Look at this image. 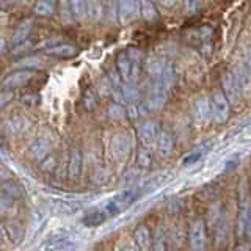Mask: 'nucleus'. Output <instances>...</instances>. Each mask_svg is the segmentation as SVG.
I'll use <instances>...</instances> for the list:
<instances>
[{
    "instance_id": "nucleus-26",
    "label": "nucleus",
    "mask_w": 251,
    "mask_h": 251,
    "mask_svg": "<svg viewBox=\"0 0 251 251\" xmlns=\"http://www.w3.org/2000/svg\"><path fill=\"white\" fill-rule=\"evenodd\" d=\"M152 160H154L152 152L149 151L148 148H140L138 155H137V163H138V167H140L141 170H148V168H151Z\"/></svg>"
},
{
    "instance_id": "nucleus-19",
    "label": "nucleus",
    "mask_w": 251,
    "mask_h": 251,
    "mask_svg": "<svg viewBox=\"0 0 251 251\" xmlns=\"http://www.w3.org/2000/svg\"><path fill=\"white\" fill-rule=\"evenodd\" d=\"M31 28H33V21H31V19L22 21L19 25L16 27V30L13 31V35H11V44L13 46H19L22 43H25V39L28 38Z\"/></svg>"
},
{
    "instance_id": "nucleus-1",
    "label": "nucleus",
    "mask_w": 251,
    "mask_h": 251,
    "mask_svg": "<svg viewBox=\"0 0 251 251\" xmlns=\"http://www.w3.org/2000/svg\"><path fill=\"white\" fill-rule=\"evenodd\" d=\"M143 193H141V187H132V188H126V190L116 193L115 196H112L110 200H107L102 207H104L105 214L108 218L116 217L123 214V212L127 209L129 206H132L138 198H141Z\"/></svg>"
},
{
    "instance_id": "nucleus-16",
    "label": "nucleus",
    "mask_w": 251,
    "mask_h": 251,
    "mask_svg": "<svg viewBox=\"0 0 251 251\" xmlns=\"http://www.w3.org/2000/svg\"><path fill=\"white\" fill-rule=\"evenodd\" d=\"M140 10V3L133 2V0H123V2H118V16H120L121 22H129L137 16Z\"/></svg>"
},
{
    "instance_id": "nucleus-17",
    "label": "nucleus",
    "mask_w": 251,
    "mask_h": 251,
    "mask_svg": "<svg viewBox=\"0 0 251 251\" xmlns=\"http://www.w3.org/2000/svg\"><path fill=\"white\" fill-rule=\"evenodd\" d=\"M133 240H135V243L141 251L152 250V235H151V231H149L145 225L138 226L135 229V232H133Z\"/></svg>"
},
{
    "instance_id": "nucleus-3",
    "label": "nucleus",
    "mask_w": 251,
    "mask_h": 251,
    "mask_svg": "<svg viewBox=\"0 0 251 251\" xmlns=\"http://www.w3.org/2000/svg\"><path fill=\"white\" fill-rule=\"evenodd\" d=\"M73 250V237L68 231H55L47 237L41 251H69Z\"/></svg>"
},
{
    "instance_id": "nucleus-38",
    "label": "nucleus",
    "mask_w": 251,
    "mask_h": 251,
    "mask_svg": "<svg viewBox=\"0 0 251 251\" xmlns=\"http://www.w3.org/2000/svg\"><path fill=\"white\" fill-rule=\"evenodd\" d=\"M108 113H110V116L112 118H115V120H120V118H123L124 116V108H123V105H120V104H112L108 107Z\"/></svg>"
},
{
    "instance_id": "nucleus-8",
    "label": "nucleus",
    "mask_w": 251,
    "mask_h": 251,
    "mask_svg": "<svg viewBox=\"0 0 251 251\" xmlns=\"http://www.w3.org/2000/svg\"><path fill=\"white\" fill-rule=\"evenodd\" d=\"M110 149L116 160H124L130 151V137L126 132L115 133L112 143H110Z\"/></svg>"
},
{
    "instance_id": "nucleus-25",
    "label": "nucleus",
    "mask_w": 251,
    "mask_h": 251,
    "mask_svg": "<svg viewBox=\"0 0 251 251\" xmlns=\"http://www.w3.org/2000/svg\"><path fill=\"white\" fill-rule=\"evenodd\" d=\"M120 94H121V98L126 99L127 102H133L138 99L140 90L137 88V85L133 82H123L121 88H120Z\"/></svg>"
},
{
    "instance_id": "nucleus-10",
    "label": "nucleus",
    "mask_w": 251,
    "mask_h": 251,
    "mask_svg": "<svg viewBox=\"0 0 251 251\" xmlns=\"http://www.w3.org/2000/svg\"><path fill=\"white\" fill-rule=\"evenodd\" d=\"M31 77H33V74H31L30 71H27V69H18V71H14V73L8 74L3 78L2 83H0V88H3L5 91L21 88V86L25 85Z\"/></svg>"
},
{
    "instance_id": "nucleus-12",
    "label": "nucleus",
    "mask_w": 251,
    "mask_h": 251,
    "mask_svg": "<svg viewBox=\"0 0 251 251\" xmlns=\"http://www.w3.org/2000/svg\"><path fill=\"white\" fill-rule=\"evenodd\" d=\"M30 120L25 116H13L10 120H6L3 123V130L8 133V135H19V133H24L30 129Z\"/></svg>"
},
{
    "instance_id": "nucleus-43",
    "label": "nucleus",
    "mask_w": 251,
    "mask_h": 251,
    "mask_svg": "<svg viewBox=\"0 0 251 251\" xmlns=\"http://www.w3.org/2000/svg\"><path fill=\"white\" fill-rule=\"evenodd\" d=\"M44 163H47V165H44L43 170L49 171V170H52L55 167V159H53V157H47V159L44 160Z\"/></svg>"
},
{
    "instance_id": "nucleus-36",
    "label": "nucleus",
    "mask_w": 251,
    "mask_h": 251,
    "mask_svg": "<svg viewBox=\"0 0 251 251\" xmlns=\"http://www.w3.org/2000/svg\"><path fill=\"white\" fill-rule=\"evenodd\" d=\"M104 8L107 10L108 21H110V22H115V21H116V16H118V3H115V2H108V3H104Z\"/></svg>"
},
{
    "instance_id": "nucleus-2",
    "label": "nucleus",
    "mask_w": 251,
    "mask_h": 251,
    "mask_svg": "<svg viewBox=\"0 0 251 251\" xmlns=\"http://www.w3.org/2000/svg\"><path fill=\"white\" fill-rule=\"evenodd\" d=\"M223 90H225V96H226L227 102H229V105L239 107L242 102V98H243V90H242V85H240L234 71H227V73H225Z\"/></svg>"
},
{
    "instance_id": "nucleus-44",
    "label": "nucleus",
    "mask_w": 251,
    "mask_h": 251,
    "mask_svg": "<svg viewBox=\"0 0 251 251\" xmlns=\"http://www.w3.org/2000/svg\"><path fill=\"white\" fill-rule=\"evenodd\" d=\"M245 65H247L248 73L251 74V49H248L247 53H245Z\"/></svg>"
},
{
    "instance_id": "nucleus-6",
    "label": "nucleus",
    "mask_w": 251,
    "mask_h": 251,
    "mask_svg": "<svg viewBox=\"0 0 251 251\" xmlns=\"http://www.w3.org/2000/svg\"><path fill=\"white\" fill-rule=\"evenodd\" d=\"M52 148V135L50 133H43V135L36 137L33 141L30 143L27 149V155L33 160H43L44 157H47Z\"/></svg>"
},
{
    "instance_id": "nucleus-21",
    "label": "nucleus",
    "mask_w": 251,
    "mask_h": 251,
    "mask_svg": "<svg viewBox=\"0 0 251 251\" xmlns=\"http://www.w3.org/2000/svg\"><path fill=\"white\" fill-rule=\"evenodd\" d=\"M49 207L58 215H73L77 212V206L71 201L60 200V198H52L49 200Z\"/></svg>"
},
{
    "instance_id": "nucleus-14",
    "label": "nucleus",
    "mask_w": 251,
    "mask_h": 251,
    "mask_svg": "<svg viewBox=\"0 0 251 251\" xmlns=\"http://www.w3.org/2000/svg\"><path fill=\"white\" fill-rule=\"evenodd\" d=\"M175 149V135L171 132L163 130L159 133V137L155 140V151L160 157H167Z\"/></svg>"
},
{
    "instance_id": "nucleus-7",
    "label": "nucleus",
    "mask_w": 251,
    "mask_h": 251,
    "mask_svg": "<svg viewBox=\"0 0 251 251\" xmlns=\"http://www.w3.org/2000/svg\"><path fill=\"white\" fill-rule=\"evenodd\" d=\"M188 243L192 251H204L206 247V229L202 220H195L188 229Z\"/></svg>"
},
{
    "instance_id": "nucleus-41",
    "label": "nucleus",
    "mask_w": 251,
    "mask_h": 251,
    "mask_svg": "<svg viewBox=\"0 0 251 251\" xmlns=\"http://www.w3.org/2000/svg\"><path fill=\"white\" fill-rule=\"evenodd\" d=\"M11 99H13V93L11 91H2V93H0V108L5 107Z\"/></svg>"
},
{
    "instance_id": "nucleus-28",
    "label": "nucleus",
    "mask_w": 251,
    "mask_h": 251,
    "mask_svg": "<svg viewBox=\"0 0 251 251\" xmlns=\"http://www.w3.org/2000/svg\"><path fill=\"white\" fill-rule=\"evenodd\" d=\"M152 251H167V234L159 227L152 239Z\"/></svg>"
},
{
    "instance_id": "nucleus-32",
    "label": "nucleus",
    "mask_w": 251,
    "mask_h": 251,
    "mask_svg": "<svg viewBox=\"0 0 251 251\" xmlns=\"http://www.w3.org/2000/svg\"><path fill=\"white\" fill-rule=\"evenodd\" d=\"M55 11L53 2H38L35 5V13L38 16H50Z\"/></svg>"
},
{
    "instance_id": "nucleus-22",
    "label": "nucleus",
    "mask_w": 251,
    "mask_h": 251,
    "mask_svg": "<svg viewBox=\"0 0 251 251\" xmlns=\"http://www.w3.org/2000/svg\"><path fill=\"white\" fill-rule=\"evenodd\" d=\"M47 53L55 55V57H61V58H69V57H74L77 53V47L73 44H68V43H58L49 49L46 50Z\"/></svg>"
},
{
    "instance_id": "nucleus-31",
    "label": "nucleus",
    "mask_w": 251,
    "mask_h": 251,
    "mask_svg": "<svg viewBox=\"0 0 251 251\" xmlns=\"http://www.w3.org/2000/svg\"><path fill=\"white\" fill-rule=\"evenodd\" d=\"M43 63L44 61L39 57H27V58L19 60L18 63H16V66L22 68V69H25V68H41Z\"/></svg>"
},
{
    "instance_id": "nucleus-23",
    "label": "nucleus",
    "mask_w": 251,
    "mask_h": 251,
    "mask_svg": "<svg viewBox=\"0 0 251 251\" xmlns=\"http://www.w3.org/2000/svg\"><path fill=\"white\" fill-rule=\"evenodd\" d=\"M167 63L165 60L160 58H152L151 61L148 63V74L154 78V82H160L163 73H165V68H167Z\"/></svg>"
},
{
    "instance_id": "nucleus-40",
    "label": "nucleus",
    "mask_w": 251,
    "mask_h": 251,
    "mask_svg": "<svg viewBox=\"0 0 251 251\" xmlns=\"http://www.w3.org/2000/svg\"><path fill=\"white\" fill-rule=\"evenodd\" d=\"M184 8H185L187 14H195L196 10H200V8H201V3H198V2H187V3H184Z\"/></svg>"
},
{
    "instance_id": "nucleus-47",
    "label": "nucleus",
    "mask_w": 251,
    "mask_h": 251,
    "mask_svg": "<svg viewBox=\"0 0 251 251\" xmlns=\"http://www.w3.org/2000/svg\"><path fill=\"white\" fill-rule=\"evenodd\" d=\"M5 240V231H3V226L0 225V243Z\"/></svg>"
},
{
    "instance_id": "nucleus-30",
    "label": "nucleus",
    "mask_w": 251,
    "mask_h": 251,
    "mask_svg": "<svg viewBox=\"0 0 251 251\" xmlns=\"http://www.w3.org/2000/svg\"><path fill=\"white\" fill-rule=\"evenodd\" d=\"M163 180H165V176L163 175H159V176H154L151 180H148V182L141 187V193L146 195V193H151L154 190H157L162 184H163Z\"/></svg>"
},
{
    "instance_id": "nucleus-35",
    "label": "nucleus",
    "mask_w": 251,
    "mask_h": 251,
    "mask_svg": "<svg viewBox=\"0 0 251 251\" xmlns=\"http://www.w3.org/2000/svg\"><path fill=\"white\" fill-rule=\"evenodd\" d=\"M171 242L175 243V247L182 245V242H184V231H182V227L176 226L175 229L171 231Z\"/></svg>"
},
{
    "instance_id": "nucleus-29",
    "label": "nucleus",
    "mask_w": 251,
    "mask_h": 251,
    "mask_svg": "<svg viewBox=\"0 0 251 251\" xmlns=\"http://www.w3.org/2000/svg\"><path fill=\"white\" fill-rule=\"evenodd\" d=\"M69 6H71V14H73L74 21H78L86 16V2L74 0V2H69Z\"/></svg>"
},
{
    "instance_id": "nucleus-5",
    "label": "nucleus",
    "mask_w": 251,
    "mask_h": 251,
    "mask_svg": "<svg viewBox=\"0 0 251 251\" xmlns=\"http://www.w3.org/2000/svg\"><path fill=\"white\" fill-rule=\"evenodd\" d=\"M212 118L217 124H223L229 116V102H227L223 91H215L210 98Z\"/></svg>"
},
{
    "instance_id": "nucleus-34",
    "label": "nucleus",
    "mask_w": 251,
    "mask_h": 251,
    "mask_svg": "<svg viewBox=\"0 0 251 251\" xmlns=\"http://www.w3.org/2000/svg\"><path fill=\"white\" fill-rule=\"evenodd\" d=\"M19 195L18 187L13 184H3L0 185V198H14Z\"/></svg>"
},
{
    "instance_id": "nucleus-20",
    "label": "nucleus",
    "mask_w": 251,
    "mask_h": 251,
    "mask_svg": "<svg viewBox=\"0 0 251 251\" xmlns=\"http://www.w3.org/2000/svg\"><path fill=\"white\" fill-rule=\"evenodd\" d=\"M227 237H229V222L226 217H220L215 227V247L223 248L227 243Z\"/></svg>"
},
{
    "instance_id": "nucleus-27",
    "label": "nucleus",
    "mask_w": 251,
    "mask_h": 251,
    "mask_svg": "<svg viewBox=\"0 0 251 251\" xmlns=\"http://www.w3.org/2000/svg\"><path fill=\"white\" fill-rule=\"evenodd\" d=\"M140 13H141V18L146 21H155L157 16H159L157 14V6L152 2H148V0L140 3Z\"/></svg>"
},
{
    "instance_id": "nucleus-9",
    "label": "nucleus",
    "mask_w": 251,
    "mask_h": 251,
    "mask_svg": "<svg viewBox=\"0 0 251 251\" xmlns=\"http://www.w3.org/2000/svg\"><path fill=\"white\" fill-rule=\"evenodd\" d=\"M192 116L196 124H206L212 116L210 100L206 96H198L192 104Z\"/></svg>"
},
{
    "instance_id": "nucleus-49",
    "label": "nucleus",
    "mask_w": 251,
    "mask_h": 251,
    "mask_svg": "<svg viewBox=\"0 0 251 251\" xmlns=\"http://www.w3.org/2000/svg\"><path fill=\"white\" fill-rule=\"evenodd\" d=\"M160 5H162V6H175L176 3H175V2H167V3H165V2H162Z\"/></svg>"
},
{
    "instance_id": "nucleus-15",
    "label": "nucleus",
    "mask_w": 251,
    "mask_h": 251,
    "mask_svg": "<svg viewBox=\"0 0 251 251\" xmlns=\"http://www.w3.org/2000/svg\"><path fill=\"white\" fill-rule=\"evenodd\" d=\"M108 220L107 214H105V210L102 206H98V207H93L90 209L86 214L83 215L82 218V223L85 226H88V227H98L100 226L102 223H105Z\"/></svg>"
},
{
    "instance_id": "nucleus-45",
    "label": "nucleus",
    "mask_w": 251,
    "mask_h": 251,
    "mask_svg": "<svg viewBox=\"0 0 251 251\" xmlns=\"http://www.w3.org/2000/svg\"><path fill=\"white\" fill-rule=\"evenodd\" d=\"M8 177H10V173L5 170H0V182H5V180H8Z\"/></svg>"
},
{
    "instance_id": "nucleus-4",
    "label": "nucleus",
    "mask_w": 251,
    "mask_h": 251,
    "mask_svg": "<svg viewBox=\"0 0 251 251\" xmlns=\"http://www.w3.org/2000/svg\"><path fill=\"white\" fill-rule=\"evenodd\" d=\"M138 66H140V63L133 61L126 52L118 55L116 68H118V74H120V77L123 78V82H133L135 83L137 75H138Z\"/></svg>"
},
{
    "instance_id": "nucleus-33",
    "label": "nucleus",
    "mask_w": 251,
    "mask_h": 251,
    "mask_svg": "<svg viewBox=\"0 0 251 251\" xmlns=\"http://www.w3.org/2000/svg\"><path fill=\"white\" fill-rule=\"evenodd\" d=\"M204 152H206V151H202V149H195V151H192L190 154H187L184 157L182 162H180V165H182V167H190V165L196 163L201 159V157L204 155Z\"/></svg>"
},
{
    "instance_id": "nucleus-11",
    "label": "nucleus",
    "mask_w": 251,
    "mask_h": 251,
    "mask_svg": "<svg viewBox=\"0 0 251 251\" xmlns=\"http://www.w3.org/2000/svg\"><path fill=\"white\" fill-rule=\"evenodd\" d=\"M165 100H167V88H165L162 83L154 82L152 88L148 93L145 105L148 107V110H157L163 107Z\"/></svg>"
},
{
    "instance_id": "nucleus-24",
    "label": "nucleus",
    "mask_w": 251,
    "mask_h": 251,
    "mask_svg": "<svg viewBox=\"0 0 251 251\" xmlns=\"http://www.w3.org/2000/svg\"><path fill=\"white\" fill-rule=\"evenodd\" d=\"M105 13V8L102 2L98 0H91V2H86V18L91 22H98L102 19V16Z\"/></svg>"
},
{
    "instance_id": "nucleus-37",
    "label": "nucleus",
    "mask_w": 251,
    "mask_h": 251,
    "mask_svg": "<svg viewBox=\"0 0 251 251\" xmlns=\"http://www.w3.org/2000/svg\"><path fill=\"white\" fill-rule=\"evenodd\" d=\"M107 179H108V173H107V170L99 168V170L94 171V175H93V182H96V184H104V182H107Z\"/></svg>"
},
{
    "instance_id": "nucleus-46",
    "label": "nucleus",
    "mask_w": 251,
    "mask_h": 251,
    "mask_svg": "<svg viewBox=\"0 0 251 251\" xmlns=\"http://www.w3.org/2000/svg\"><path fill=\"white\" fill-rule=\"evenodd\" d=\"M5 39L2 38V36H0V55H2V52H3V49H5Z\"/></svg>"
},
{
    "instance_id": "nucleus-48",
    "label": "nucleus",
    "mask_w": 251,
    "mask_h": 251,
    "mask_svg": "<svg viewBox=\"0 0 251 251\" xmlns=\"http://www.w3.org/2000/svg\"><path fill=\"white\" fill-rule=\"evenodd\" d=\"M120 251H137V250L133 248L132 245H126V247H123V248H121Z\"/></svg>"
},
{
    "instance_id": "nucleus-42",
    "label": "nucleus",
    "mask_w": 251,
    "mask_h": 251,
    "mask_svg": "<svg viewBox=\"0 0 251 251\" xmlns=\"http://www.w3.org/2000/svg\"><path fill=\"white\" fill-rule=\"evenodd\" d=\"M248 242H251V209L248 212V217H247V222H245V235H243Z\"/></svg>"
},
{
    "instance_id": "nucleus-13",
    "label": "nucleus",
    "mask_w": 251,
    "mask_h": 251,
    "mask_svg": "<svg viewBox=\"0 0 251 251\" xmlns=\"http://www.w3.org/2000/svg\"><path fill=\"white\" fill-rule=\"evenodd\" d=\"M138 137L145 145H149L154 140H157V137H159V124H157V121L148 120L141 123L138 126Z\"/></svg>"
},
{
    "instance_id": "nucleus-39",
    "label": "nucleus",
    "mask_w": 251,
    "mask_h": 251,
    "mask_svg": "<svg viewBox=\"0 0 251 251\" xmlns=\"http://www.w3.org/2000/svg\"><path fill=\"white\" fill-rule=\"evenodd\" d=\"M61 16H63V19L71 22V21H74L73 19V14H71V6H69V2L68 3H61Z\"/></svg>"
},
{
    "instance_id": "nucleus-18",
    "label": "nucleus",
    "mask_w": 251,
    "mask_h": 251,
    "mask_svg": "<svg viewBox=\"0 0 251 251\" xmlns=\"http://www.w3.org/2000/svg\"><path fill=\"white\" fill-rule=\"evenodd\" d=\"M82 173V154L78 149H73L69 152V160H68V176L71 180H75L80 177Z\"/></svg>"
}]
</instances>
